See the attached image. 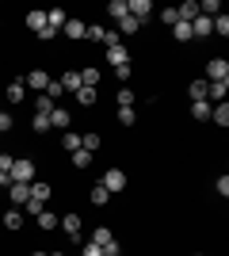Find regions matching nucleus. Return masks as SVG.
<instances>
[{"label":"nucleus","instance_id":"9","mask_svg":"<svg viewBox=\"0 0 229 256\" xmlns=\"http://www.w3.org/2000/svg\"><path fill=\"white\" fill-rule=\"evenodd\" d=\"M57 226H61V230L69 234V241H76V237H80V218H76V214H65V218H61Z\"/></svg>","mask_w":229,"mask_h":256},{"label":"nucleus","instance_id":"19","mask_svg":"<svg viewBox=\"0 0 229 256\" xmlns=\"http://www.w3.org/2000/svg\"><path fill=\"white\" fill-rule=\"evenodd\" d=\"M138 27H142V23L134 20L130 12H126V16H122V20H119V34H134V31H138Z\"/></svg>","mask_w":229,"mask_h":256},{"label":"nucleus","instance_id":"13","mask_svg":"<svg viewBox=\"0 0 229 256\" xmlns=\"http://www.w3.org/2000/svg\"><path fill=\"white\" fill-rule=\"evenodd\" d=\"M84 31H88V23L80 20H65V27H61V34H69V38H84Z\"/></svg>","mask_w":229,"mask_h":256},{"label":"nucleus","instance_id":"2","mask_svg":"<svg viewBox=\"0 0 229 256\" xmlns=\"http://www.w3.org/2000/svg\"><path fill=\"white\" fill-rule=\"evenodd\" d=\"M11 184H34V160H15L8 172Z\"/></svg>","mask_w":229,"mask_h":256},{"label":"nucleus","instance_id":"38","mask_svg":"<svg viewBox=\"0 0 229 256\" xmlns=\"http://www.w3.org/2000/svg\"><path fill=\"white\" fill-rule=\"evenodd\" d=\"M11 164H15V157H8V153H0V172H4V176L11 172ZM8 184H11V180H8Z\"/></svg>","mask_w":229,"mask_h":256},{"label":"nucleus","instance_id":"34","mask_svg":"<svg viewBox=\"0 0 229 256\" xmlns=\"http://www.w3.org/2000/svg\"><path fill=\"white\" fill-rule=\"evenodd\" d=\"M214 31H218L222 38L229 34V16H226V12H222V16H214Z\"/></svg>","mask_w":229,"mask_h":256},{"label":"nucleus","instance_id":"43","mask_svg":"<svg viewBox=\"0 0 229 256\" xmlns=\"http://www.w3.org/2000/svg\"><path fill=\"white\" fill-rule=\"evenodd\" d=\"M80 256H103V248H99L96 241H88V245H84V252H80Z\"/></svg>","mask_w":229,"mask_h":256},{"label":"nucleus","instance_id":"12","mask_svg":"<svg viewBox=\"0 0 229 256\" xmlns=\"http://www.w3.org/2000/svg\"><path fill=\"white\" fill-rule=\"evenodd\" d=\"M50 126L54 130H69V111L65 107H54V111H50Z\"/></svg>","mask_w":229,"mask_h":256},{"label":"nucleus","instance_id":"30","mask_svg":"<svg viewBox=\"0 0 229 256\" xmlns=\"http://www.w3.org/2000/svg\"><path fill=\"white\" fill-rule=\"evenodd\" d=\"M31 126H34V134H42V130H50V115H38V111H34Z\"/></svg>","mask_w":229,"mask_h":256},{"label":"nucleus","instance_id":"35","mask_svg":"<svg viewBox=\"0 0 229 256\" xmlns=\"http://www.w3.org/2000/svg\"><path fill=\"white\" fill-rule=\"evenodd\" d=\"M161 23H172L176 27V23H180V12L176 8H161Z\"/></svg>","mask_w":229,"mask_h":256},{"label":"nucleus","instance_id":"5","mask_svg":"<svg viewBox=\"0 0 229 256\" xmlns=\"http://www.w3.org/2000/svg\"><path fill=\"white\" fill-rule=\"evenodd\" d=\"M23 84L34 88V92H46V88H50V73H42V69H31V73L23 76Z\"/></svg>","mask_w":229,"mask_h":256},{"label":"nucleus","instance_id":"24","mask_svg":"<svg viewBox=\"0 0 229 256\" xmlns=\"http://www.w3.org/2000/svg\"><path fill=\"white\" fill-rule=\"evenodd\" d=\"M96 96H99V88H80V92H76V104H96Z\"/></svg>","mask_w":229,"mask_h":256},{"label":"nucleus","instance_id":"15","mask_svg":"<svg viewBox=\"0 0 229 256\" xmlns=\"http://www.w3.org/2000/svg\"><path fill=\"white\" fill-rule=\"evenodd\" d=\"M23 96H27V84H23V80H11L8 84V100L11 104H23Z\"/></svg>","mask_w":229,"mask_h":256},{"label":"nucleus","instance_id":"21","mask_svg":"<svg viewBox=\"0 0 229 256\" xmlns=\"http://www.w3.org/2000/svg\"><path fill=\"white\" fill-rule=\"evenodd\" d=\"M61 88H65V92H80V88H84L80 84V73H65L61 76Z\"/></svg>","mask_w":229,"mask_h":256},{"label":"nucleus","instance_id":"32","mask_svg":"<svg viewBox=\"0 0 229 256\" xmlns=\"http://www.w3.org/2000/svg\"><path fill=\"white\" fill-rule=\"evenodd\" d=\"M61 146H65L69 153H76L80 150V134H61Z\"/></svg>","mask_w":229,"mask_h":256},{"label":"nucleus","instance_id":"47","mask_svg":"<svg viewBox=\"0 0 229 256\" xmlns=\"http://www.w3.org/2000/svg\"><path fill=\"white\" fill-rule=\"evenodd\" d=\"M50 256H65V252H50Z\"/></svg>","mask_w":229,"mask_h":256},{"label":"nucleus","instance_id":"11","mask_svg":"<svg viewBox=\"0 0 229 256\" xmlns=\"http://www.w3.org/2000/svg\"><path fill=\"white\" fill-rule=\"evenodd\" d=\"M210 118H214V122H218L222 130L229 126V104H226V100H222V104H214V107H210Z\"/></svg>","mask_w":229,"mask_h":256},{"label":"nucleus","instance_id":"41","mask_svg":"<svg viewBox=\"0 0 229 256\" xmlns=\"http://www.w3.org/2000/svg\"><path fill=\"white\" fill-rule=\"evenodd\" d=\"M119 252H122L119 241H107V245H103V256H119Z\"/></svg>","mask_w":229,"mask_h":256},{"label":"nucleus","instance_id":"40","mask_svg":"<svg viewBox=\"0 0 229 256\" xmlns=\"http://www.w3.org/2000/svg\"><path fill=\"white\" fill-rule=\"evenodd\" d=\"M134 96H130V88H119V107H130Z\"/></svg>","mask_w":229,"mask_h":256},{"label":"nucleus","instance_id":"6","mask_svg":"<svg viewBox=\"0 0 229 256\" xmlns=\"http://www.w3.org/2000/svg\"><path fill=\"white\" fill-rule=\"evenodd\" d=\"M107 62L111 69H122V65H130V50L126 46H107Z\"/></svg>","mask_w":229,"mask_h":256},{"label":"nucleus","instance_id":"44","mask_svg":"<svg viewBox=\"0 0 229 256\" xmlns=\"http://www.w3.org/2000/svg\"><path fill=\"white\" fill-rule=\"evenodd\" d=\"M4 130H11V115L8 111H0V134H4Z\"/></svg>","mask_w":229,"mask_h":256},{"label":"nucleus","instance_id":"1","mask_svg":"<svg viewBox=\"0 0 229 256\" xmlns=\"http://www.w3.org/2000/svg\"><path fill=\"white\" fill-rule=\"evenodd\" d=\"M50 195H54V192H50V184H46V180H34L31 184V199H27V210H31V214H42L46 203H50Z\"/></svg>","mask_w":229,"mask_h":256},{"label":"nucleus","instance_id":"45","mask_svg":"<svg viewBox=\"0 0 229 256\" xmlns=\"http://www.w3.org/2000/svg\"><path fill=\"white\" fill-rule=\"evenodd\" d=\"M0 188H8V176H4V172H0Z\"/></svg>","mask_w":229,"mask_h":256},{"label":"nucleus","instance_id":"36","mask_svg":"<svg viewBox=\"0 0 229 256\" xmlns=\"http://www.w3.org/2000/svg\"><path fill=\"white\" fill-rule=\"evenodd\" d=\"M84 38H92V42H103V27H99V23H92V27L84 31Z\"/></svg>","mask_w":229,"mask_h":256},{"label":"nucleus","instance_id":"22","mask_svg":"<svg viewBox=\"0 0 229 256\" xmlns=\"http://www.w3.org/2000/svg\"><path fill=\"white\" fill-rule=\"evenodd\" d=\"M210 107H214L210 100H195V104H191V115L195 118H210Z\"/></svg>","mask_w":229,"mask_h":256},{"label":"nucleus","instance_id":"16","mask_svg":"<svg viewBox=\"0 0 229 256\" xmlns=\"http://www.w3.org/2000/svg\"><path fill=\"white\" fill-rule=\"evenodd\" d=\"M207 80H191V88H187V96H191V104H195V100H207Z\"/></svg>","mask_w":229,"mask_h":256},{"label":"nucleus","instance_id":"20","mask_svg":"<svg viewBox=\"0 0 229 256\" xmlns=\"http://www.w3.org/2000/svg\"><path fill=\"white\" fill-rule=\"evenodd\" d=\"M80 84L84 88H99V69H80Z\"/></svg>","mask_w":229,"mask_h":256},{"label":"nucleus","instance_id":"17","mask_svg":"<svg viewBox=\"0 0 229 256\" xmlns=\"http://www.w3.org/2000/svg\"><path fill=\"white\" fill-rule=\"evenodd\" d=\"M27 27H31V31L38 34V31L46 27V12H27Z\"/></svg>","mask_w":229,"mask_h":256},{"label":"nucleus","instance_id":"3","mask_svg":"<svg viewBox=\"0 0 229 256\" xmlns=\"http://www.w3.org/2000/svg\"><path fill=\"white\" fill-rule=\"evenodd\" d=\"M218 80H229V62H226V58L207 62V84H218Z\"/></svg>","mask_w":229,"mask_h":256},{"label":"nucleus","instance_id":"46","mask_svg":"<svg viewBox=\"0 0 229 256\" xmlns=\"http://www.w3.org/2000/svg\"><path fill=\"white\" fill-rule=\"evenodd\" d=\"M31 256H50V252H31Z\"/></svg>","mask_w":229,"mask_h":256},{"label":"nucleus","instance_id":"28","mask_svg":"<svg viewBox=\"0 0 229 256\" xmlns=\"http://www.w3.org/2000/svg\"><path fill=\"white\" fill-rule=\"evenodd\" d=\"M107 16L122 20V16H126V0H111V4H107Z\"/></svg>","mask_w":229,"mask_h":256},{"label":"nucleus","instance_id":"7","mask_svg":"<svg viewBox=\"0 0 229 256\" xmlns=\"http://www.w3.org/2000/svg\"><path fill=\"white\" fill-rule=\"evenodd\" d=\"M126 12H130L138 23H145V20L153 16V4H149V0H130V4H126Z\"/></svg>","mask_w":229,"mask_h":256},{"label":"nucleus","instance_id":"31","mask_svg":"<svg viewBox=\"0 0 229 256\" xmlns=\"http://www.w3.org/2000/svg\"><path fill=\"white\" fill-rule=\"evenodd\" d=\"M80 150L96 153V150H99V134H84V138H80Z\"/></svg>","mask_w":229,"mask_h":256},{"label":"nucleus","instance_id":"39","mask_svg":"<svg viewBox=\"0 0 229 256\" xmlns=\"http://www.w3.org/2000/svg\"><path fill=\"white\" fill-rule=\"evenodd\" d=\"M103 42L107 46H122V34L119 31H103Z\"/></svg>","mask_w":229,"mask_h":256},{"label":"nucleus","instance_id":"37","mask_svg":"<svg viewBox=\"0 0 229 256\" xmlns=\"http://www.w3.org/2000/svg\"><path fill=\"white\" fill-rule=\"evenodd\" d=\"M61 92H65V88H61V80H50V88H46V96H50V100L57 104V96H61Z\"/></svg>","mask_w":229,"mask_h":256},{"label":"nucleus","instance_id":"26","mask_svg":"<svg viewBox=\"0 0 229 256\" xmlns=\"http://www.w3.org/2000/svg\"><path fill=\"white\" fill-rule=\"evenodd\" d=\"M38 230H57V214L42 210V214H38Z\"/></svg>","mask_w":229,"mask_h":256},{"label":"nucleus","instance_id":"27","mask_svg":"<svg viewBox=\"0 0 229 256\" xmlns=\"http://www.w3.org/2000/svg\"><path fill=\"white\" fill-rule=\"evenodd\" d=\"M4 226H8V230H19V226H23V214L19 210H4Z\"/></svg>","mask_w":229,"mask_h":256},{"label":"nucleus","instance_id":"33","mask_svg":"<svg viewBox=\"0 0 229 256\" xmlns=\"http://www.w3.org/2000/svg\"><path fill=\"white\" fill-rule=\"evenodd\" d=\"M73 164H76V168H88V164H92V153H88V150H76L73 153Z\"/></svg>","mask_w":229,"mask_h":256},{"label":"nucleus","instance_id":"14","mask_svg":"<svg viewBox=\"0 0 229 256\" xmlns=\"http://www.w3.org/2000/svg\"><path fill=\"white\" fill-rule=\"evenodd\" d=\"M88 199H92V206H107L111 192H107V188H103V184H96V188H92V195H88Z\"/></svg>","mask_w":229,"mask_h":256},{"label":"nucleus","instance_id":"29","mask_svg":"<svg viewBox=\"0 0 229 256\" xmlns=\"http://www.w3.org/2000/svg\"><path fill=\"white\" fill-rule=\"evenodd\" d=\"M119 122H122V126H134V122H138L134 107H119Z\"/></svg>","mask_w":229,"mask_h":256},{"label":"nucleus","instance_id":"23","mask_svg":"<svg viewBox=\"0 0 229 256\" xmlns=\"http://www.w3.org/2000/svg\"><path fill=\"white\" fill-rule=\"evenodd\" d=\"M172 34H176V42H187V38H191V23H184V20H180V23L172 27Z\"/></svg>","mask_w":229,"mask_h":256},{"label":"nucleus","instance_id":"4","mask_svg":"<svg viewBox=\"0 0 229 256\" xmlns=\"http://www.w3.org/2000/svg\"><path fill=\"white\" fill-rule=\"evenodd\" d=\"M99 184H103V188H107V192L115 195V192H122V188H126V172H122V168H107Z\"/></svg>","mask_w":229,"mask_h":256},{"label":"nucleus","instance_id":"25","mask_svg":"<svg viewBox=\"0 0 229 256\" xmlns=\"http://www.w3.org/2000/svg\"><path fill=\"white\" fill-rule=\"evenodd\" d=\"M92 241H96V245L103 248L107 241H115V237H111V230H107V226H96V234H92Z\"/></svg>","mask_w":229,"mask_h":256},{"label":"nucleus","instance_id":"42","mask_svg":"<svg viewBox=\"0 0 229 256\" xmlns=\"http://www.w3.org/2000/svg\"><path fill=\"white\" fill-rule=\"evenodd\" d=\"M214 188H218V195L226 199V195H229V176H218V184H214Z\"/></svg>","mask_w":229,"mask_h":256},{"label":"nucleus","instance_id":"8","mask_svg":"<svg viewBox=\"0 0 229 256\" xmlns=\"http://www.w3.org/2000/svg\"><path fill=\"white\" fill-rule=\"evenodd\" d=\"M191 34H195V38H207V34H214V20H207V16H195V20H191Z\"/></svg>","mask_w":229,"mask_h":256},{"label":"nucleus","instance_id":"10","mask_svg":"<svg viewBox=\"0 0 229 256\" xmlns=\"http://www.w3.org/2000/svg\"><path fill=\"white\" fill-rule=\"evenodd\" d=\"M8 199L11 203H27V199H31V184H8Z\"/></svg>","mask_w":229,"mask_h":256},{"label":"nucleus","instance_id":"18","mask_svg":"<svg viewBox=\"0 0 229 256\" xmlns=\"http://www.w3.org/2000/svg\"><path fill=\"white\" fill-rule=\"evenodd\" d=\"M176 12H180V20H184V23H191L199 16V4H195V0H187V4H180Z\"/></svg>","mask_w":229,"mask_h":256}]
</instances>
